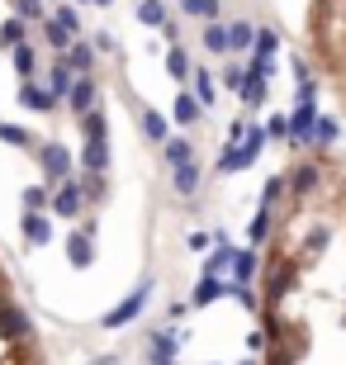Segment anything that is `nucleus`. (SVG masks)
I'll use <instances>...</instances> for the list:
<instances>
[{"label":"nucleus","instance_id":"52","mask_svg":"<svg viewBox=\"0 0 346 365\" xmlns=\"http://www.w3.org/2000/svg\"><path fill=\"white\" fill-rule=\"evenodd\" d=\"M238 365H261V361H256V356H247V361H238Z\"/></svg>","mask_w":346,"mask_h":365},{"label":"nucleus","instance_id":"48","mask_svg":"<svg viewBox=\"0 0 346 365\" xmlns=\"http://www.w3.org/2000/svg\"><path fill=\"white\" fill-rule=\"evenodd\" d=\"M247 351H252V356L266 351V327H252V332H247Z\"/></svg>","mask_w":346,"mask_h":365},{"label":"nucleus","instance_id":"33","mask_svg":"<svg viewBox=\"0 0 346 365\" xmlns=\"http://www.w3.org/2000/svg\"><path fill=\"white\" fill-rule=\"evenodd\" d=\"M190 53L185 48H180V43H171V48H166V76H175V81H190Z\"/></svg>","mask_w":346,"mask_h":365},{"label":"nucleus","instance_id":"44","mask_svg":"<svg viewBox=\"0 0 346 365\" xmlns=\"http://www.w3.org/2000/svg\"><path fill=\"white\" fill-rule=\"evenodd\" d=\"M242 76H247V62H228L223 71H218V86H228V91H238Z\"/></svg>","mask_w":346,"mask_h":365},{"label":"nucleus","instance_id":"2","mask_svg":"<svg viewBox=\"0 0 346 365\" xmlns=\"http://www.w3.org/2000/svg\"><path fill=\"white\" fill-rule=\"evenodd\" d=\"M152 289H157V284H152V275H147V280L138 284L133 294H123L119 304H114V309H109L105 318H100V323H105L109 332H119V327H128V323H133V318H138V313L147 309V299H152Z\"/></svg>","mask_w":346,"mask_h":365},{"label":"nucleus","instance_id":"42","mask_svg":"<svg viewBox=\"0 0 346 365\" xmlns=\"http://www.w3.org/2000/svg\"><path fill=\"white\" fill-rule=\"evenodd\" d=\"M228 257H233V242H228V247H213L209 257H204V275H223L228 271Z\"/></svg>","mask_w":346,"mask_h":365},{"label":"nucleus","instance_id":"17","mask_svg":"<svg viewBox=\"0 0 346 365\" xmlns=\"http://www.w3.org/2000/svg\"><path fill=\"white\" fill-rule=\"evenodd\" d=\"M190 95L200 100V109H213V100H218V76H213L209 67H195L190 71Z\"/></svg>","mask_w":346,"mask_h":365},{"label":"nucleus","instance_id":"3","mask_svg":"<svg viewBox=\"0 0 346 365\" xmlns=\"http://www.w3.org/2000/svg\"><path fill=\"white\" fill-rule=\"evenodd\" d=\"M285 180H290V195H294V200H313V195L322 190V162L299 157V162L285 171Z\"/></svg>","mask_w":346,"mask_h":365},{"label":"nucleus","instance_id":"23","mask_svg":"<svg viewBox=\"0 0 346 365\" xmlns=\"http://www.w3.org/2000/svg\"><path fill=\"white\" fill-rule=\"evenodd\" d=\"M76 185H81V200H86V204H105L109 200V180L95 176V171H81Z\"/></svg>","mask_w":346,"mask_h":365},{"label":"nucleus","instance_id":"20","mask_svg":"<svg viewBox=\"0 0 346 365\" xmlns=\"http://www.w3.org/2000/svg\"><path fill=\"white\" fill-rule=\"evenodd\" d=\"M171 119L180 123V128H195V123L204 119L200 100H195V95H190V91H180V95H175V105H171Z\"/></svg>","mask_w":346,"mask_h":365},{"label":"nucleus","instance_id":"18","mask_svg":"<svg viewBox=\"0 0 346 365\" xmlns=\"http://www.w3.org/2000/svg\"><path fill=\"white\" fill-rule=\"evenodd\" d=\"M252 43H256V24L252 19H233V24H228V53L233 57H247Z\"/></svg>","mask_w":346,"mask_h":365},{"label":"nucleus","instance_id":"51","mask_svg":"<svg viewBox=\"0 0 346 365\" xmlns=\"http://www.w3.org/2000/svg\"><path fill=\"white\" fill-rule=\"evenodd\" d=\"M86 5H100V10H105V5H114V0H86Z\"/></svg>","mask_w":346,"mask_h":365},{"label":"nucleus","instance_id":"6","mask_svg":"<svg viewBox=\"0 0 346 365\" xmlns=\"http://www.w3.org/2000/svg\"><path fill=\"white\" fill-rule=\"evenodd\" d=\"M62 105H67L71 114H76V119H86L91 109H100V81H95V76H76Z\"/></svg>","mask_w":346,"mask_h":365},{"label":"nucleus","instance_id":"34","mask_svg":"<svg viewBox=\"0 0 346 365\" xmlns=\"http://www.w3.org/2000/svg\"><path fill=\"white\" fill-rule=\"evenodd\" d=\"M166 19H171V14H166V0H138V24L161 29Z\"/></svg>","mask_w":346,"mask_h":365},{"label":"nucleus","instance_id":"50","mask_svg":"<svg viewBox=\"0 0 346 365\" xmlns=\"http://www.w3.org/2000/svg\"><path fill=\"white\" fill-rule=\"evenodd\" d=\"M161 38H166V43H180V29H175V19H166V24H161Z\"/></svg>","mask_w":346,"mask_h":365},{"label":"nucleus","instance_id":"26","mask_svg":"<svg viewBox=\"0 0 346 365\" xmlns=\"http://www.w3.org/2000/svg\"><path fill=\"white\" fill-rule=\"evenodd\" d=\"M143 133H147V143H166V138H171V119H166V114H161V109H143Z\"/></svg>","mask_w":346,"mask_h":365},{"label":"nucleus","instance_id":"19","mask_svg":"<svg viewBox=\"0 0 346 365\" xmlns=\"http://www.w3.org/2000/svg\"><path fill=\"white\" fill-rule=\"evenodd\" d=\"M10 67H14L19 81H34V76H39V48H34V43H19L10 53Z\"/></svg>","mask_w":346,"mask_h":365},{"label":"nucleus","instance_id":"27","mask_svg":"<svg viewBox=\"0 0 346 365\" xmlns=\"http://www.w3.org/2000/svg\"><path fill=\"white\" fill-rule=\"evenodd\" d=\"M238 100L247 109H261V105H266V81H261L256 71H247V76H242V86H238Z\"/></svg>","mask_w":346,"mask_h":365},{"label":"nucleus","instance_id":"8","mask_svg":"<svg viewBox=\"0 0 346 365\" xmlns=\"http://www.w3.org/2000/svg\"><path fill=\"white\" fill-rule=\"evenodd\" d=\"M228 271H233V284H252L261 275V252L256 247H233V257H228Z\"/></svg>","mask_w":346,"mask_h":365},{"label":"nucleus","instance_id":"22","mask_svg":"<svg viewBox=\"0 0 346 365\" xmlns=\"http://www.w3.org/2000/svg\"><path fill=\"white\" fill-rule=\"evenodd\" d=\"M81 171L109 176V143H86V148H81Z\"/></svg>","mask_w":346,"mask_h":365},{"label":"nucleus","instance_id":"35","mask_svg":"<svg viewBox=\"0 0 346 365\" xmlns=\"http://www.w3.org/2000/svg\"><path fill=\"white\" fill-rule=\"evenodd\" d=\"M290 200V180L285 176H266V190H261V209H280Z\"/></svg>","mask_w":346,"mask_h":365},{"label":"nucleus","instance_id":"25","mask_svg":"<svg viewBox=\"0 0 346 365\" xmlns=\"http://www.w3.org/2000/svg\"><path fill=\"white\" fill-rule=\"evenodd\" d=\"M19 43H29V24L19 19V14H10V19L0 24V53H14Z\"/></svg>","mask_w":346,"mask_h":365},{"label":"nucleus","instance_id":"5","mask_svg":"<svg viewBox=\"0 0 346 365\" xmlns=\"http://www.w3.org/2000/svg\"><path fill=\"white\" fill-rule=\"evenodd\" d=\"M48 214H53V218H81V214H86V200H81L76 176H67V180H57V185H53Z\"/></svg>","mask_w":346,"mask_h":365},{"label":"nucleus","instance_id":"41","mask_svg":"<svg viewBox=\"0 0 346 365\" xmlns=\"http://www.w3.org/2000/svg\"><path fill=\"white\" fill-rule=\"evenodd\" d=\"M14 14L34 24V19H48V0H14Z\"/></svg>","mask_w":346,"mask_h":365},{"label":"nucleus","instance_id":"1","mask_svg":"<svg viewBox=\"0 0 346 365\" xmlns=\"http://www.w3.org/2000/svg\"><path fill=\"white\" fill-rule=\"evenodd\" d=\"M0 341L5 346H24V341H39L34 323H29V313L19 309V299H0Z\"/></svg>","mask_w":346,"mask_h":365},{"label":"nucleus","instance_id":"14","mask_svg":"<svg viewBox=\"0 0 346 365\" xmlns=\"http://www.w3.org/2000/svg\"><path fill=\"white\" fill-rule=\"evenodd\" d=\"M62 62L71 67V76H95V48H91V38H71V48L62 53Z\"/></svg>","mask_w":346,"mask_h":365},{"label":"nucleus","instance_id":"49","mask_svg":"<svg viewBox=\"0 0 346 365\" xmlns=\"http://www.w3.org/2000/svg\"><path fill=\"white\" fill-rule=\"evenodd\" d=\"M247 138V119H233L228 123V143H242Z\"/></svg>","mask_w":346,"mask_h":365},{"label":"nucleus","instance_id":"11","mask_svg":"<svg viewBox=\"0 0 346 365\" xmlns=\"http://www.w3.org/2000/svg\"><path fill=\"white\" fill-rule=\"evenodd\" d=\"M337 138H342V123H337L332 114H318V119H313V133H308V148L318 152V157H327V152L337 148Z\"/></svg>","mask_w":346,"mask_h":365},{"label":"nucleus","instance_id":"4","mask_svg":"<svg viewBox=\"0 0 346 365\" xmlns=\"http://www.w3.org/2000/svg\"><path fill=\"white\" fill-rule=\"evenodd\" d=\"M34 157H39L43 180H48V185H57V180L71 176V152L62 148V143H34Z\"/></svg>","mask_w":346,"mask_h":365},{"label":"nucleus","instance_id":"13","mask_svg":"<svg viewBox=\"0 0 346 365\" xmlns=\"http://www.w3.org/2000/svg\"><path fill=\"white\" fill-rule=\"evenodd\" d=\"M313 119H318V105H294V114H290V148H299V152L308 148Z\"/></svg>","mask_w":346,"mask_h":365},{"label":"nucleus","instance_id":"10","mask_svg":"<svg viewBox=\"0 0 346 365\" xmlns=\"http://www.w3.org/2000/svg\"><path fill=\"white\" fill-rule=\"evenodd\" d=\"M67 261H71V271H86V266L95 261V237L81 228V223L67 232Z\"/></svg>","mask_w":346,"mask_h":365},{"label":"nucleus","instance_id":"43","mask_svg":"<svg viewBox=\"0 0 346 365\" xmlns=\"http://www.w3.org/2000/svg\"><path fill=\"white\" fill-rule=\"evenodd\" d=\"M261 128H266V143H280V138H290V114H270Z\"/></svg>","mask_w":346,"mask_h":365},{"label":"nucleus","instance_id":"28","mask_svg":"<svg viewBox=\"0 0 346 365\" xmlns=\"http://www.w3.org/2000/svg\"><path fill=\"white\" fill-rule=\"evenodd\" d=\"M39 34H43V43L53 48V57H62V53H67V48H71V34H67V29H62V24H57L53 14L43 19V29H39Z\"/></svg>","mask_w":346,"mask_h":365},{"label":"nucleus","instance_id":"38","mask_svg":"<svg viewBox=\"0 0 346 365\" xmlns=\"http://www.w3.org/2000/svg\"><path fill=\"white\" fill-rule=\"evenodd\" d=\"M0 143L5 148H34V133H29L24 123H0Z\"/></svg>","mask_w":346,"mask_h":365},{"label":"nucleus","instance_id":"9","mask_svg":"<svg viewBox=\"0 0 346 365\" xmlns=\"http://www.w3.org/2000/svg\"><path fill=\"white\" fill-rule=\"evenodd\" d=\"M175 351H180V332H175V327H157V332L147 337V361L152 365L175 361Z\"/></svg>","mask_w":346,"mask_h":365},{"label":"nucleus","instance_id":"37","mask_svg":"<svg viewBox=\"0 0 346 365\" xmlns=\"http://www.w3.org/2000/svg\"><path fill=\"white\" fill-rule=\"evenodd\" d=\"M180 10H185L190 19H204V24H209V19L223 14V5H218V0H180Z\"/></svg>","mask_w":346,"mask_h":365},{"label":"nucleus","instance_id":"29","mask_svg":"<svg viewBox=\"0 0 346 365\" xmlns=\"http://www.w3.org/2000/svg\"><path fill=\"white\" fill-rule=\"evenodd\" d=\"M48 200H53V185L43 180V185H24L19 204H24V214H48Z\"/></svg>","mask_w":346,"mask_h":365},{"label":"nucleus","instance_id":"21","mask_svg":"<svg viewBox=\"0 0 346 365\" xmlns=\"http://www.w3.org/2000/svg\"><path fill=\"white\" fill-rule=\"evenodd\" d=\"M71 81H76V76H71V67L62 62V57H53V62H48V91H53V100H57V105L67 100Z\"/></svg>","mask_w":346,"mask_h":365},{"label":"nucleus","instance_id":"32","mask_svg":"<svg viewBox=\"0 0 346 365\" xmlns=\"http://www.w3.org/2000/svg\"><path fill=\"white\" fill-rule=\"evenodd\" d=\"M275 53H280V29L256 24V43H252V53H247V57H275Z\"/></svg>","mask_w":346,"mask_h":365},{"label":"nucleus","instance_id":"46","mask_svg":"<svg viewBox=\"0 0 346 365\" xmlns=\"http://www.w3.org/2000/svg\"><path fill=\"white\" fill-rule=\"evenodd\" d=\"M294 105H318V81H313V76H304V81H299V91H294Z\"/></svg>","mask_w":346,"mask_h":365},{"label":"nucleus","instance_id":"40","mask_svg":"<svg viewBox=\"0 0 346 365\" xmlns=\"http://www.w3.org/2000/svg\"><path fill=\"white\" fill-rule=\"evenodd\" d=\"M53 19H57L62 29H67L71 38H86V29H81V14L71 10V5H57V10H53Z\"/></svg>","mask_w":346,"mask_h":365},{"label":"nucleus","instance_id":"16","mask_svg":"<svg viewBox=\"0 0 346 365\" xmlns=\"http://www.w3.org/2000/svg\"><path fill=\"white\" fill-rule=\"evenodd\" d=\"M19 105H24L29 114H53V109H57V100H53V91H48V86L24 81V86H19Z\"/></svg>","mask_w":346,"mask_h":365},{"label":"nucleus","instance_id":"36","mask_svg":"<svg viewBox=\"0 0 346 365\" xmlns=\"http://www.w3.org/2000/svg\"><path fill=\"white\" fill-rule=\"evenodd\" d=\"M247 242H252V247L270 242V209H256V218L247 223Z\"/></svg>","mask_w":346,"mask_h":365},{"label":"nucleus","instance_id":"12","mask_svg":"<svg viewBox=\"0 0 346 365\" xmlns=\"http://www.w3.org/2000/svg\"><path fill=\"white\" fill-rule=\"evenodd\" d=\"M171 185H175V195H180V200H195V195H200V185H204V162L195 157V162L175 166V171H171Z\"/></svg>","mask_w":346,"mask_h":365},{"label":"nucleus","instance_id":"30","mask_svg":"<svg viewBox=\"0 0 346 365\" xmlns=\"http://www.w3.org/2000/svg\"><path fill=\"white\" fill-rule=\"evenodd\" d=\"M81 123V133H86V143H109V119H105V109H91Z\"/></svg>","mask_w":346,"mask_h":365},{"label":"nucleus","instance_id":"47","mask_svg":"<svg viewBox=\"0 0 346 365\" xmlns=\"http://www.w3.org/2000/svg\"><path fill=\"white\" fill-rule=\"evenodd\" d=\"M185 247H190V252H209V247H213V232L195 228V232H190V237H185Z\"/></svg>","mask_w":346,"mask_h":365},{"label":"nucleus","instance_id":"45","mask_svg":"<svg viewBox=\"0 0 346 365\" xmlns=\"http://www.w3.org/2000/svg\"><path fill=\"white\" fill-rule=\"evenodd\" d=\"M91 48H95V53H114V57H119V43H114V34H109V29H95V34H91Z\"/></svg>","mask_w":346,"mask_h":365},{"label":"nucleus","instance_id":"24","mask_svg":"<svg viewBox=\"0 0 346 365\" xmlns=\"http://www.w3.org/2000/svg\"><path fill=\"white\" fill-rule=\"evenodd\" d=\"M161 157H166V166H185V162H195V143H190V138H166V143H161Z\"/></svg>","mask_w":346,"mask_h":365},{"label":"nucleus","instance_id":"7","mask_svg":"<svg viewBox=\"0 0 346 365\" xmlns=\"http://www.w3.org/2000/svg\"><path fill=\"white\" fill-rule=\"evenodd\" d=\"M19 232H24V247H53V237H57L53 214H24L19 218Z\"/></svg>","mask_w":346,"mask_h":365},{"label":"nucleus","instance_id":"15","mask_svg":"<svg viewBox=\"0 0 346 365\" xmlns=\"http://www.w3.org/2000/svg\"><path fill=\"white\" fill-rule=\"evenodd\" d=\"M223 294H228L223 275H200V284L190 289V309H209V304H218Z\"/></svg>","mask_w":346,"mask_h":365},{"label":"nucleus","instance_id":"31","mask_svg":"<svg viewBox=\"0 0 346 365\" xmlns=\"http://www.w3.org/2000/svg\"><path fill=\"white\" fill-rule=\"evenodd\" d=\"M204 53H213V57H228V24H218V19H209L204 24Z\"/></svg>","mask_w":346,"mask_h":365},{"label":"nucleus","instance_id":"39","mask_svg":"<svg viewBox=\"0 0 346 365\" xmlns=\"http://www.w3.org/2000/svg\"><path fill=\"white\" fill-rule=\"evenodd\" d=\"M228 299H238L247 313H261V294H256L252 284H233V280H228Z\"/></svg>","mask_w":346,"mask_h":365}]
</instances>
